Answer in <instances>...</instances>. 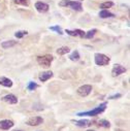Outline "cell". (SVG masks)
Here are the masks:
<instances>
[{"label": "cell", "instance_id": "cell-24", "mask_svg": "<svg viewBox=\"0 0 130 131\" xmlns=\"http://www.w3.org/2000/svg\"><path fill=\"white\" fill-rule=\"evenodd\" d=\"M50 30H52V31H56L58 34H60V35H62L63 34V32H62V29L59 27V26H54V27H50Z\"/></svg>", "mask_w": 130, "mask_h": 131}, {"label": "cell", "instance_id": "cell-27", "mask_svg": "<svg viewBox=\"0 0 130 131\" xmlns=\"http://www.w3.org/2000/svg\"><path fill=\"white\" fill-rule=\"evenodd\" d=\"M13 131H24V130H13Z\"/></svg>", "mask_w": 130, "mask_h": 131}, {"label": "cell", "instance_id": "cell-17", "mask_svg": "<svg viewBox=\"0 0 130 131\" xmlns=\"http://www.w3.org/2000/svg\"><path fill=\"white\" fill-rule=\"evenodd\" d=\"M69 52H70V49H69L68 47H61V48H59V49L57 50V54L60 55V56L65 55V54L69 53Z\"/></svg>", "mask_w": 130, "mask_h": 131}, {"label": "cell", "instance_id": "cell-7", "mask_svg": "<svg viewBox=\"0 0 130 131\" xmlns=\"http://www.w3.org/2000/svg\"><path fill=\"white\" fill-rule=\"evenodd\" d=\"M42 123H44V119L41 117H31L26 122V124H28L29 126H38Z\"/></svg>", "mask_w": 130, "mask_h": 131}, {"label": "cell", "instance_id": "cell-6", "mask_svg": "<svg viewBox=\"0 0 130 131\" xmlns=\"http://www.w3.org/2000/svg\"><path fill=\"white\" fill-rule=\"evenodd\" d=\"M126 71H127V69L124 66H122L120 64H115L113 69H112V75L113 77H119L120 74H122Z\"/></svg>", "mask_w": 130, "mask_h": 131}, {"label": "cell", "instance_id": "cell-26", "mask_svg": "<svg viewBox=\"0 0 130 131\" xmlns=\"http://www.w3.org/2000/svg\"><path fill=\"white\" fill-rule=\"evenodd\" d=\"M122 97V95L120 94V93H118V94H115V95H112V96H110L109 97V99H111V100H114V99H118V98H121Z\"/></svg>", "mask_w": 130, "mask_h": 131}, {"label": "cell", "instance_id": "cell-21", "mask_svg": "<svg viewBox=\"0 0 130 131\" xmlns=\"http://www.w3.org/2000/svg\"><path fill=\"white\" fill-rule=\"evenodd\" d=\"M38 88V85L35 83V82H29V84H28V86H27V89L29 90V91H34L35 89H37Z\"/></svg>", "mask_w": 130, "mask_h": 131}, {"label": "cell", "instance_id": "cell-20", "mask_svg": "<svg viewBox=\"0 0 130 131\" xmlns=\"http://www.w3.org/2000/svg\"><path fill=\"white\" fill-rule=\"evenodd\" d=\"M98 125L100 127H103V128H110L111 127V123L107 120H99L98 121Z\"/></svg>", "mask_w": 130, "mask_h": 131}, {"label": "cell", "instance_id": "cell-8", "mask_svg": "<svg viewBox=\"0 0 130 131\" xmlns=\"http://www.w3.org/2000/svg\"><path fill=\"white\" fill-rule=\"evenodd\" d=\"M1 99H2V101L6 102L8 104H17L18 103V98L14 94H7V95L3 96Z\"/></svg>", "mask_w": 130, "mask_h": 131}, {"label": "cell", "instance_id": "cell-11", "mask_svg": "<svg viewBox=\"0 0 130 131\" xmlns=\"http://www.w3.org/2000/svg\"><path fill=\"white\" fill-rule=\"evenodd\" d=\"M35 8H36L37 12H39V13H47L50 7H49V5H48L47 3H44V2H41V1H38V2L35 3Z\"/></svg>", "mask_w": 130, "mask_h": 131}, {"label": "cell", "instance_id": "cell-4", "mask_svg": "<svg viewBox=\"0 0 130 131\" xmlns=\"http://www.w3.org/2000/svg\"><path fill=\"white\" fill-rule=\"evenodd\" d=\"M60 6H70L73 10H77V12H82L83 10V6L80 2L78 1H69V0H63L59 3Z\"/></svg>", "mask_w": 130, "mask_h": 131}, {"label": "cell", "instance_id": "cell-9", "mask_svg": "<svg viewBox=\"0 0 130 131\" xmlns=\"http://www.w3.org/2000/svg\"><path fill=\"white\" fill-rule=\"evenodd\" d=\"M65 32H66V33L68 35H70V36H79V37H84L85 33H86V32H84L81 29H75V30H68V29H66V30H65Z\"/></svg>", "mask_w": 130, "mask_h": 131}, {"label": "cell", "instance_id": "cell-19", "mask_svg": "<svg viewBox=\"0 0 130 131\" xmlns=\"http://www.w3.org/2000/svg\"><path fill=\"white\" fill-rule=\"evenodd\" d=\"M80 53L78 52V51H74V52H72V54L69 56V59L71 60V61H79L80 60Z\"/></svg>", "mask_w": 130, "mask_h": 131}, {"label": "cell", "instance_id": "cell-28", "mask_svg": "<svg viewBox=\"0 0 130 131\" xmlns=\"http://www.w3.org/2000/svg\"><path fill=\"white\" fill-rule=\"evenodd\" d=\"M87 131H95V130H87Z\"/></svg>", "mask_w": 130, "mask_h": 131}, {"label": "cell", "instance_id": "cell-10", "mask_svg": "<svg viewBox=\"0 0 130 131\" xmlns=\"http://www.w3.org/2000/svg\"><path fill=\"white\" fill-rule=\"evenodd\" d=\"M14 122L10 120H1L0 121V129L1 130H9L12 127H14Z\"/></svg>", "mask_w": 130, "mask_h": 131}, {"label": "cell", "instance_id": "cell-14", "mask_svg": "<svg viewBox=\"0 0 130 131\" xmlns=\"http://www.w3.org/2000/svg\"><path fill=\"white\" fill-rule=\"evenodd\" d=\"M0 85L3 87H6V88H10V87H13V82H12V80H9L7 78L2 77V78H0Z\"/></svg>", "mask_w": 130, "mask_h": 131}, {"label": "cell", "instance_id": "cell-5", "mask_svg": "<svg viewBox=\"0 0 130 131\" xmlns=\"http://www.w3.org/2000/svg\"><path fill=\"white\" fill-rule=\"evenodd\" d=\"M92 91V86L91 85H84V86H81L79 89H78V94L82 97H86L88 96Z\"/></svg>", "mask_w": 130, "mask_h": 131}, {"label": "cell", "instance_id": "cell-13", "mask_svg": "<svg viewBox=\"0 0 130 131\" xmlns=\"http://www.w3.org/2000/svg\"><path fill=\"white\" fill-rule=\"evenodd\" d=\"M75 126L78 127H81V128H84V127H89L92 122L90 120H87V119H84V120H80V121H73Z\"/></svg>", "mask_w": 130, "mask_h": 131}, {"label": "cell", "instance_id": "cell-1", "mask_svg": "<svg viewBox=\"0 0 130 131\" xmlns=\"http://www.w3.org/2000/svg\"><path fill=\"white\" fill-rule=\"evenodd\" d=\"M107 106V102H103L100 105H98L97 107H95L92 111H88V112H83V113H79L78 116L79 117H83V116H89V117H95V116H98L99 114L103 113L105 111Z\"/></svg>", "mask_w": 130, "mask_h": 131}, {"label": "cell", "instance_id": "cell-18", "mask_svg": "<svg viewBox=\"0 0 130 131\" xmlns=\"http://www.w3.org/2000/svg\"><path fill=\"white\" fill-rule=\"evenodd\" d=\"M97 33V30L96 29H92V30H90V31H88L87 33H85V38H88V39H90V38H92L95 34Z\"/></svg>", "mask_w": 130, "mask_h": 131}, {"label": "cell", "instance_id": "cell-12", "mask_svg": "<svg viewBox=\"0 0 130 131\" xmlns=\"http://www.w3.org/2000/svg\"><path fill=\"white\" fill-rule=\"evenodd\" d=\"M52 77H53V71H44V72H41V73L39 74L38 79H39L40 82L45 83V82H47L48 80H50Z\"/></svg>", "mask_w": 130, "mask_h": 131}, {"label": "cell", "instance_id": "cell-22", "mask_svg": "<svg viewBox=\"0 0 130 131\" xmlns=\"http://www.w3.org/2000/svg\"><path fill=\"white\" fill-rule=\"evenodd\" d=\"M113 5H114V3H113L112 1H106V2H103V3L100 4V8H102V9H106V8L112 7Z\"/></svg>", "mask_w": 130, "mask_h": 131}, {"label": "cell", "instance_id": "cell-16", "mask_svg": "<svg viewBox=\"0 0 130 131\" xmlns=\"http://www.w3.org/2000/svg\"><path fill=\"white\" fill-rule=\"evenodd\" d=\"M16 45H17V41H15V40H7V41H3L1 43V47L3 49H8V48L15 47Z\"/></svg>", "mask_w": 130, "mask_h": 131}, {"label": "cell", "instance_id": "cell-15", "mask_svg": "<svg viewBox=\"0 0 130 131\" xmlns=\"http://www.w3.org/2000/svg\"><path fill=\"white\" fill-rule=\"evenodd\" d=\"M99 17H100L101 19H106V18H113V17H115V15L112 14V13H110V12L106 10V9H102V10L99 13Z\"/></svg>", "mask_w": 130, "mask_h": 131}, {"label": "cell", "instance_id": "cell-2", "mask_svg": "<svg viewBox=\"0 0 130 131\" xmlns=\"http://www.w3.org/2000/svg\"><path fill=\"white\" fill-rule=\"evenodd\" d=\"M94 60L96 65H98V66H105V65H109V63L111 62V59L106 55L101 53H96L94 55Z\"/></svg>", "mask_w": 130, "mask_h": 131}, {"label": "cell", "instance_id": "cell-25", "mask_svg": "<svg viewBox=\"0 0 130 131\" xmlns=\"http://www.w3.org/2000/svg\"><path fill=\"white\" fill-rule=\"evenodd\" d=\"M15 2L18 4H23V5H28L29 1L28 0H15Z\"/></svg>", "mask_w": 130, "mask_h": 131}, {"label": "cell", "instance_id": "cell-23", "mask_svg": "<svg viewBox=\"0 0 130 131\" xmlns=\"http://www.w3.org/2000/svg\"><path fill=\"white\" fill-rule=\"evenodd\" d=\"M27 34H28L27 31H18V32H16V33H15V36L17 38H22V37L26 36Z\"/></svg>", "mask_w": 130, "mask_h": 131}, {"label": "cell", "instance_id": "cell-3", "mask_svg": "<svg viewBox=\"0 0 130 131\" xmlns=\"http://www.w3.org/2000/svg\"><path fill=\"white\" fill-rule=\"evenodd\" d=\"M54 60V57L52 55H44L37 57V63L44 67H50Z\"/></svg>", "mask_w": 130, "mask_h": 131}]
</instances>
